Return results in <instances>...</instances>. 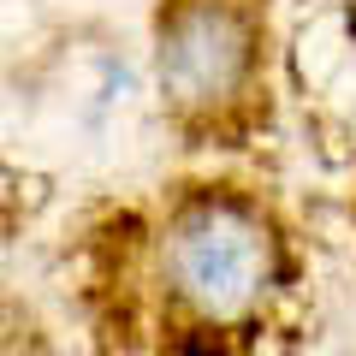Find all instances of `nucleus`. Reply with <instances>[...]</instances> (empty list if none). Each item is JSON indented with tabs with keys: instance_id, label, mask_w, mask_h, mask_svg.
<instances>
[{
	"instance_id": "obj_2",
	"label": "nucleus",
	"mask_w": 356,
	"mask_h": 356,
	"mask_svg": "<svg viewBox=\"0 0 356 356\" xmlns=\"http://www.w3.org/2000/svg\"><path fill=\"white\" fill-rule=\"evenodd\" d=\"M250 65V42L243 30L232 24L226 13L202 6V13H184L172 30H166V48H161V77L172 83L178 102H220L232 95Z\"/></svg>"
},
{
	"instance_id": "obj_1",
	"label": "nucleus",
	"mask_w": 356,
	"mask_h": 356,
	"mask_svg": "<svg viewBox=\"0 0 356 356\" xmlns=\"http://www.w3.org/2000/svg\"><path fill=\"white\" fill-rule=\"evenodd\" d=\"M273 280V243L243 208L208 202L178 220L172 232V285L202 315L232 321L255 303Z\"/></svg>"
}]
</instances>
